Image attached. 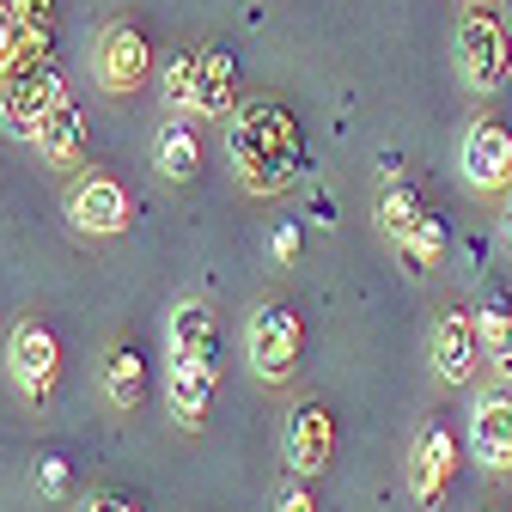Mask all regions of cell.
Masks as SVG:
<instances>
[{"label":"cell","mask_w":512,"mask_h":512,"mask_svg":"<svg viewBox=\"0 0 512 512\" xmlns=\"http://www.w3.org/2000/svg\"><path fill=\"white\" fill-rule=\"evenodd\" d=\"M226 147H232V171H238V183L250 189V196H281V189L299 177V165H305V141H299L293 110H281L269 98L232 110Z\"/></svg>","instance_id":"6da1fadb"},{"label":"cell","mask_w":512,"mask_h":512,"mask_svg":"<svg viewBox=\"0 0 512 512\" xmlns=\"http://www.w3.org/2000/svg\"><path fill=\"white\" fill-rule=\"evenodd\" d=\"M55 98H61V68L49 61V43H25L19 61L0 74V128L31 141Z\"/></svg>","instance_id":"7a4b0ae2"},{"label":"cell","mask_w":512,"mask_h":512,"mask_svg":"<svg viewBox=\"0 0 512 512\" xmlns=\"http://www.w3.org/2000/svg\"><path fill=\"white\" fill-rule=\"evenodd\" d=\"M458 74L476 92H500L512 74V25L494 19L488 7L464 13V25H458Z\"/></svg>","instance_id":"3957f363"},{"label":"cell","mask_w":512,"mask_h":512,"mask_svg":"<svg viewBox=\"0 0 512 512\" xmlns=\"http://www.w3.org/2000/svg\"><path fill=\"white\" fill-rule=\"evenodd\" d=\"M299 348H305V324H299V311H293V305H281V299L256 305L250 330H244L250 372H256V378H269V384H281V378L299 366Z\"/></svg>","instance_id":"277c9868"},{"label":"cell","mask_w":512,"mask_h":512,"mask_svg":"<svg viewBox=\"0 0 512 512\" xmlns=\"http://www.w3.org/2000/svg\"><path fill=\"white\" fill-rule=\"evenodd\" d=\"M92 68H98V86L104 92H135L153 74V43H147V31L128 25V19L104 25V37L92 49Z\"/></svg>","instance_id":"5b68a950"},{"label":"cell","mask_w":512,"mask_h":512,"mask_svg":"<svg viewBox=\"0 0 512 512\" xmlns=\"http://www.w3.org/2000/svg\"><path fill=\"white\" fill-rule=\"evenodd\" d=\"M7 372L19 378V391H25L31 403H43V397L55 391V372H61V348H55L49 324H37V317H25V324L13 330V342H7Z\"/></svg>","instance_id":"8992f818"},{"label":"cell","mask_w":512,"mask_h":512,"mask_svg":"<svg viewBox=\"0 0 512 512\" xmlns=\"http://www.w3.org/2000/svg\"><path fill=\"white\" fill-rule=\"evenodd\" d=\"M452 476H458V439H452V427H445V421H433V427H421L415 452H409V488L433 512L445 494H452Z\"/></svg>","instance_id":"52a82bcc"},{"label":"cell","mask_w":512,"mask_h":512,"mask_svg":"<svg viewBox=\"0 0 512 512\" xmlns=\"http://www.w3.org/2000/svg\"><path fill=\"white\" fill-rule=\"evenodd\" d=\"M336 458V415L324 403H299L287 421V470L293 476H324Z\"/></svg>","instance_id":"ba28073f"},{"label":"cell","mask_w":512,"mask_h":512,"mask_svg":"<svg viewBox=\"0 0 512 512\" xmlns=\"http://www.w3.org/2000/svg\"><path fill=\"white\" fill-rule=\"evenodd\" d=\"M128 214H135V202H128V189L116 177H80L68 189V220L92 238H110L128 226Z\"/></svg>","instance_id":"9c48e42d"},{"label":"cell","mask_w":512,"mask_h":512,"mask_svg":"<svg viewBox=\"0 0 512 512\" xmlns=\"http://www.w3.org/2000/svg\"><path fill=\"white\" fill-rule=\"evenodd\" d=\"M458 165L476 189H506L512 183V128L500 122H470L464 128V147H458Z\"/></svg>","instance_id":"30bf717a"},{"label":"cell","mask_w":512,"mask_h":512,"mask_svg":"<svg viewBox=\"0 0 512 512\" xmlns=\"http://www.w3.org/2000/svg\"><path fill=\"white\" fill-rule=\"evenodd\" d=\"M476 360H482V330H476V311L452 305V311L439 317V330H433V372H439L445 384H464V378L476 372Z\"/></svg>","instance_id":"8fae6325"},{"label":"cell","mask_w":512,"mask_h":512,"mask_svg":"<svg viewBox=\"0 0 512 512\" xmlns=\"http://www.w3.org/2000/svg\"><path fill=\"white\" fill-rule=\"evenodd\" d=\"M470 452L482 458V470L512 476V397H482L470 415Z\"/></svg>","instance_id":"7c38bea8"},{"label":"cell","mask_w":512,"mask_h":512,"mask_svg":"<svg viewBox=\"0 0 512 512\" xmlns=\"http://www.w3.org/2000/svg\"><path fill=\"white\" fill-rule=\"evenodd\" d=\"M37 153H43V165H55V171H68V165H80V147H86V116H80V104L61 92L55 104H49V116L37 122Z\"/></svg>","instance_id":"4fadbf2b"},{"label":"cell","mask_w":512,"mask_h":512,"mask_svg":"<svg viewBox=\"0 0 512 512\" xmlns=\"http://www.w3.org/2000/svg\"><path fill=\"white\" fill-rule=\"evenodd\" d=\"M165 397H171V415L183 427H202L208 409H214V360H171Z\"/></svg>","instance_id":"5bb4252c"},{"label":"cell","mask_w":512,"mask_h":512,"mask_svg":"<svg viewBox=\"0 0 512 512\" xmlns=\"http://www.w3.org/2000/svg\"><path fill=\"white\" fill-rule=\"evenodd\" d=\"M220 354V324L202 299H183L171 311V360H214Z\"/></svg>","instance_id":"9a60e30c"},{"label":"cell","mask_w":512,"mask_h":512,"mask_svg":"<svg viewBox=\"0 0 512 512\" xmlns=\"http://www.w3.org/2000/svg\"><path fill=\"white\" fill-rule=\"evenodd\" d=\"M427 214H433V208L415 196L409 183H384V189H378V202H372V220L384 226V238H391L397 250H403V244H415V232L427 226Z\"/></svg>","instance_id":"2e32d148"},{"label":"cell","mask_w":512,"mask_h":512,"mask_svg":"<svg viewBox=\"0 0 512 512\" xmlns=\"http://www.w3.org/2000/svg\"><path fill=\"white\" fill-rule=\"evenodd\" d=\"M232 104H238V61H232V49H202L196 116H232Z\"/></svg>","instance_id":"e0dca14e"},{"label":"cell","mask_w":512,"mask_h":512,"mask_svg":"<svg viewBox=\"0 0 512 512\" xmlns=\"http://www.w3.org/2000/svg\"><path fill=\"white\" fill-rule=\"evenodd\" d=\"M104 397L116 409H141V397H147V360H141V348H128V342L110 348V360H104Z\"/></svg>","instance_id":"ac0fdd59"},{"label":"cell","mask_w":512,"mask_h":512,"mask_svg":"<svg viewBox=\"0 0 512 512\" xmlns=\"http://www.w3.org/2000/svg\"><path fill=\"white\" fill-rule=\"evenodd\" d=\"M159 171L171 177V183H189L202 171V141H196V128H189L183 116H171L165 128H159Z\"/></svg>","instance_id":"d6986e66"},{"label":"cell","mask_w":512,"mask_h":512,"mask_svg":"<svg viewBox=\"0 0 512 512\" xmlns=\"http://www.w3.org/2000/svg\"><path fill=\"white\" fill-rule=\"evenodd\" d=\"M476 330H482V354L494 360V372L512 378V305H506L500 293L476 311Z\"/></svg>","instance_id":"ffe728a7"},{"label":"cell","mask_w":512,"mask_h":512,"mask_svg":"<svg viewBox=\"0 0 512 512\" xmlns=\"http://www.w3.org/2000/svg\"><path fill=\"white\" fill-rule=\"evenodd\" d=\"M196 80H202V55H171L165 61V80H159V92H165V104H171V116H189L196 110Z\"/></svg>","instance_id":"44dd1931"},{"label":"cell","mask_w":512,"mask_h":512,"mask_svg":"<svg viewBox=\"0 0 512 512\" xmlns=\"http://www.w3.org/2000/svg\"><path fill=\"white\" fill-rule=\"evenodd\" d=\"M13 7H19V25H25V37H31V43H49L61 0H13Z\"/></svg>","instance_id":"7402d4cb"},{"label":"cell","mask_w":512,"mask_h":512,"mask_svg":"<svg viewBox=\"0 0 512 512\" xmlns=\"http://www.w3.org/2000/svg\"><path fill=\"white\" fill-rule=\"evenodd\" d=\"M25 43H31V37H25V25H19V7H13V0H0V74L19 61Z\"/></svg>","instance_id":"603a6c76"},{"label":"cell","mask_w":512,"mask_h":512,"mask_svg":"<svg viewBox=\"0 0 512 512\" xmlns=\"http://www.w3.org/2000/svg\"><path fill=\"white\" fill-rule=\"evenodd\" d=\"M37 488H43V500H61V494H68V464H61V458H37Z\"/></svg>","instance_id":"cb8c5ba5"},{"label":"cell","mask_w":512,"mask_h":512,"mask_svg":"<svg viewBox=\"0 0 512 512\" xmlns=\"http://www.w3.org/2000/svg\"><path fill=\"white\" fill-rule=\"evenodd\" d=\"M299 244H305L299 220H281V226H275V238H269V250H275V263H299Z\"/></svg>","instance_id":"d4e9b609"},{"label":"cell","mask_w":512,"mask_h":512,"mask_svg":"<svg viewBox=\"0 0 512 512\" xmlns=\"http://www.w3.org/2000/svg\"><path fill=\"white\" fill-rule=\"evenodd\" d=\"M275 512H317V500H311L305 476H299V482H281V494H275Z\"/></svg>","instance_id":"484cf974"},{"label":"cell","mask_w":512,"mask_h":512,"mask_svg":"<svg viewBox=\"0 0 512 512\" xmlns=\"http://www.w3.org/2000/svg\"><path fill=\"white\" fill-rule=\"evenodd\" d=\"M80 512H141V506H128L122 494H92V500H80Z\"/></svg>","instance_id":"4316f807"},{"label":"cell","mask_w":512,"mask_h":512,"mask_svg":"<svg viewBox=\"0 0 512 512\" xmlns=\"http://www.w3.org/2000/svg\"><path fill=\"white\" fill-rule=\"evenodd\" d=\"M506 238H512V196H506Z\"/></svg>","instance_id":"83f0119b"},{"label":"cell","mask_w":512,"mask_h":512,"mask_svg":"<svg viewBox=\"0 0 512 512\" xmlns=\"http://www.w3.org/2000/svg\"><path fill=\"white\" fill-rule=\"evenodd\" d=\"M506 25H512V0H506Z\"/></svg>","instance_id":"f1b7e54d"}]
</instances>
